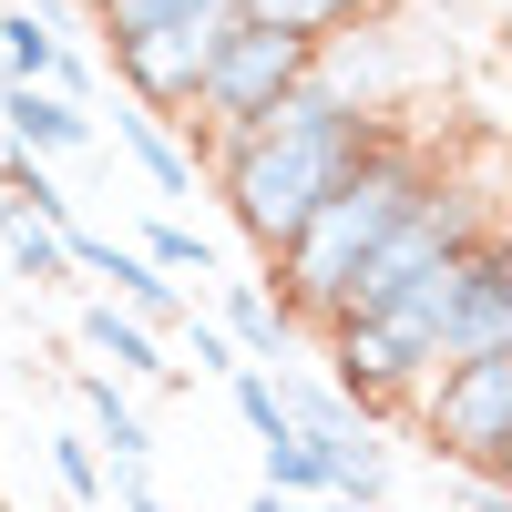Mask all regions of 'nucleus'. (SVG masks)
I'll use <instances>...</instances> for the list:
<instances>
[{"label":"nucleus","mask_w":512,"mask_h":512,"mask_svg":"<svg viewBox=\"0 0 512 512\" xmlns=\"http://www.w3.org/2000/svg\"><path fill=\"white\" fill-rule=\"evenodd\" d=\"M379 134H390L379 113H349V103H328L318 82H297L267 123H246V134L205 144V185H216L226 226H236L256 256H277L338 185H349V164H359Z\"/></svg>","instance_id":"f257e3e1"},{"label":"nucleus","mask_w":512,"mask_h":512,"mask_svg":"<svg viewBox=\"0 0 512 512\" xmlns=\"http://www.w3.org/2000/svg\"><path fill=\"white\" fill-rule=\"evenodd\" d=\"M441 164H451V134H431V123H390V134L349 164V185H338L318 216L267 256V267H277V308H287V328H328L338 308H349V277L379 256V236H390L410 205L441 185Z\"/></svg>","instance_id":"f03ea898"},{"label":"nucleus","mask_w":512,"mask_h":512,"mask_svg":"<svg viewBox=\"0 0 512 512\" xmlns=\"http://www.w3.org/2000/svg\"><path fill=\"white\" fill-rule=\"evenodd\" d=\"M410 431L431 441V461H441V472L502 482V472H512V349L431 369V379L410 390Z\"/></svg>","instance_id":"7ed1b4c3"},{"label":"nucleus","mask_w":512,"mask_h":512,"mask_svg":"<svg viewBox=\"0 0 512 512\" xmlns=\"http://www.w3.org/2000/svg\"><path fill=\"white\" fill-rule=\"evenodd\" d=\"M390 308L420 318V338H431V359H441V369H451V359H492V349H512V236L461 246L441 277L400 287Z\"/></svg>","instance_id":"20e7f679"},{"label":"nucleus","mask_w":512,"mask_h":512,"mask_svg":"<svg viewBox=\"0 0 512 512\" xmlns=\"http://www.w3.org/2000/svg\"><path fill=\"white\" fill-rule=\"evenodd\" d=\"M318 359H328V390L349 400L359 420H379V410H410V390L441 369L410 308H338V318L318 328Z\"/></svg>","instance_id":"39448f33"},{"label":"nucleus","mask_w":512,"mask_h":512,"mask_svg":"<svg viewBox=\"0 0 512 512\" xmlns=\"http://www.w3.org/2000/svg\"><path fill=\"white\" fill-rule=\"evenodd\" d=\"M297 82H308V41H287L267 21H226V41H216V62H205L185 123L205 144H226V134H246V123H267Z\"/></svg>","instance_id":"423d86ee"},{"label":"nucleus","mask_w":512,"mask_h":512,"mask_svg":"<svg viewBox=\"0 0 512 512\" xmlns=\"http://www.w3.org/2000/svg\"><path fill=\"white\" fill-rule=\"evenodd\" d=\"M236 11H205V21H164V31H134V41H113V82L134 93V113L154 123H185L195 113V82L205 62H216V41H226Z\"/></svg>","instance_id":"0eeeda50"},{"label":"nucleus","mask_w":512,"mask_h":512,"mask_svg":"<svg viewBox=\"0 0 512 512\" xmlns=\"http://www.w3.org/2000/svg\"><path fill=\"white\" fill-rule=\"evenodd\" d=\"M62 256H72V277H103V297H113L123 318H144L154 338L185 318V308H175V277H164V267H144L134 246H113V236H82V226H72V236H62Z\"/></svg>","instance_id":"6e6552de"},{"label":"nucleus","mask_w":512,"mask_h":512,"mask_svg":"<svg viewBox=\"0 0 512 512\" xmlns=\"http://www.w3.org/2000/svg\"><path fill=\"white\" fill-rule=\"evenodd\" d=\"M0 123H11V154H31V164L103 144V123L82 113V103H62V93H41V82H0Z\"/></svg>","instance_id":"1a4fd4ad"},{"label":"nucleus","mask_w":512,"mask_h":512,"mask_svg":"<svg viewBox=\"0 0 512 512\" xmlns=\"http://www.w3.org/2000/svg\"><path fill=\"white\" fill-rule=\"evenodd\" d=\"M72 390H82V410H93L103 482H113V472H144V461H154V431H144V410L123 400V379H113V369H72Z\"/></svg>","instance_id":"9d476101"},{"label":"nucleus","mask_w":512,"mask_h":512,"mask_svg":"<svg viewBox=\"0 0 512 512\" xmlns=\"http://www.w3.org/2000/svg\"><path fill=\"white\" fill-rule=\"evenodd\" d=\"M216 328H226V349H236L246 369H277V359H287V338H297L267 277H226V297H216Z\"/></svg>","instance_id":"9b49d317"},{"label":"nucleus","mask_w":512,"mask_h":512,"mask_svg":"<svg viewBox=\"0 0 512 512\" xmlns=\"http://www.w3.org/2000/svg\"><path fill=\"white\" fill-rule=\"evenodd\" d=\"M82 349L113 359V379H175V359H164V338L144 318H123L113 297H82Z\"/></svg>","instance_id":"f8f14e48"},{"label":"nucleus","mask_w":512,"mask_h":512,"mask_svg":"<svg viewBox=\"0 0 512 512\" xmlns=\"http://www.w3.org/2000/svg\"><path fill=\"white\" fill-rule=\"evenodd\" d=\"M400 0H236V21H267V31H287V41H338V31H359V21H390Z\"/></svg>","instance_id":"ddd939ff"},{"label":"nucleus","mask_w":512,"mask_h":512,"mask_svg":"<svg viewBox=\"0 0 512 512\" xmlns=\"http://www.w3.org/2000/svg\"><path fill=\"white\" fill-rule=\"evenodd\" d=\"M113 144L134 154V175H144V185H154L164 205H175V195H195V154H185L175 134H164L154 113H134V103H123V113H113Z\"/></svg>","instance_id":"4468645a"},{"label":"nucleus","mask_w":512,"mask_h":512,"mask_svg":"<svg viewBox=\"0 0 512 512\" xmlns=\"http://www.w3.org/2000/svg\"><path fill=\"white\" fill-rule=\"evenodd\" d=\"M318 461H328V502H390V441H379V420L318 441Z\"/></svg>","instance_id":"2eb2a0df"},{"label":"nucleus","mask_w":512,"mask_h":512,"mask_svg":"<svg viewBox=\"0 0 512 512\" xmlns=\"http://www.w3.org/2000/svg\"><path fill=\"white\" fill-rule=\"evenodd\" d=\"M0 267H11V277H31V287H72V256H62V226L21 216L11 195H0Z\"/></svg>","instance_id":"dca6fc26"},{"label":"nucleus","mask_w":512,"mask_h":512,"mask_svg":"<svg viewBox=\"0 0 512 512\" xmlns=\"http://www.w3.org/2000/svg\"><path fill=\"white\" fill-rule=\"evenodd\" d=\"M52 62H62V31L31 11V0H11L0 11V82H52Z\"/></svg>","instance_id":"f3484780"},{"label":"nucleus","mask_w":512,"mask_h":512,"mask_svg":"<svg viewBox=\"0 0 512 512\" xmlns=\"http://www.w3.org/2000/svg\"><path fill=\"white\" fill-rule=\"evenodd\" d=\"M256 472H267V492H287V502H328V461H318V441H308V431L256 441Z\"/></svg>","instance_id":"a211bd4d"},{"label":"nucleus","mask_w":512,"mask_h":512,"mask_svg":"<svg viewBox=\"0 0 512 512\" xmlns=\"http://www.w3.org/2000/svg\"><path fill=\"white\" fill-rule=\"evenodd\" d=\"M144 267H164V277H216V246H205L185 216H144Z\"/></svg>","instance_id":"6ab92c4d"},{"label":"nucleus","mask_w":512,"mask_h":512,"mask_svg":"<svg viewBox=\"0 0 512 512\" xmlns=\"http://www.w3.org/2000/svg\"><path fill=\"white\" fill-rule=\"evenodd\" d=\"M52 482H62V502H82L93 512L113 482H103V451H93V431H52Z\"/></svg>","instance_id":"aec40b11"},{"label":"nucleus","mask_w":512,"mask_h":512,"mask_svg":"<svg viewBox=\"0 0 512 512\" xmlns=\"http://www.w3.org/2000/svg\"><path fill=\"white\" fill-rule=\"evenodd\" d=\"M205 11H236V0H103V31L113 41H134V31H164V21H205Z\"/></svg>","instance_id":"412c9836"},{"label":"nucleus","mask_w":512,"mask_h":512,"mask_svg":"<svg viewBox=\"0 0 512 512\" xmlns=\"http://www.w3.org/2000/svg\"><path fill=\"white\" fill-rule=\"evenodd\" d=\"M226 390H236V420H246L256 441L287 431V410H277V369H226Z\"/></svg>","instance_id":"4be33fe9"},{"label":"nucleus","mask_w":512,"mask_h":512,"mask_svg":"<svg viewBox=\"0 0 512 512\" xmlns=\"http://www.w3.org/2000/svg\"><path fill=\"white\" fill-rule=\"evenodd\" d=\"M185 349H195V369H216V379H226V369H246V359L226 349V328H216V318H185Z\"/></svg>","instance_id":"5701e85b"},{"label":"nucleus","mask_w":512,"mask_h":512,"mask_svg":"<svg viewBox=\"0 0 512 512\" xmlns=\"http://www.w3.org/2000/svg\"><path fill=\"white\" fill-rule=\"evenodd\" d=\"M461 512H502V482H472V502H461Z\"/></svg>","instance_id":"b1692460"},{"label":"nucleus","mask_w":512,"mask_h":512,"mask_svg":"<svg viewBox=\"0 0 512 512\" xmlns=\"http://www.w3.org/2000/svg\"><path fill=\"white\" fill-rule=\"evenodd\" d=\"M246 512H308V502H287V492H256V502H246Z\"/></svg>","instance_id":"393cba45"},{"label":"nucleus","mask_w":512,"mask_h":512,"mask_svg":"<svg viewBox=\"0 0 512 512\" xmlns=\"http://www.w3.org/2000/svg\"><path fill=\"white\" fill-rule=\"evenodd\" d=\"M308 512H400V502H308Z\"/></svg>","instance_id":"a878e982"},{"label":"nucleus","mask_w":512,"mask_h":512,"mask_svg":"<svg viewBox=\"0 0 512 512\" xmlns=\"http://www.w3.org/2000/svg\"><path fill=\"white\" fill-rule=\"evenodd\" d=\"M72 11H103V0H72Z\"/></svg>","instance_id":"bb28decb"}]
</instances>
